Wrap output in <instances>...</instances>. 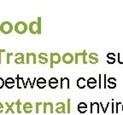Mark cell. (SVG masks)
<instances>
[{
    "mask_svg": "<svg viewBox=\"0 0 123 115\" xmlns=\"http://www.w3.org/2000/svg\"><path fill=\"white\" fill-rule=\"evenodd\" d=\"M28 30L32 34H41V17L37 21H32L28 26Z\"/></svg>",
    "mask_w": 123,
    "mask_h": 115,
    "instance_id": "cell-1",
    "label": "cell"
},
{
    "mask_svg": "<svg viewBox=\"0 0 123 115\" xmlns=\"http://www.w3.org/2000/svg\"><path fill=\"white\" fill-rule=\"evenodd\" d=\"M14 27L10 21H4V22L0 25V32L3 33L4 34H10L13 31Z\"/></svg>",
    "mask_w": 123,
    "mask_h": 115,
    "instance_id": "cell-2",
    "label": "cell"
},
{
    "mask_svg": "<svg viewBox=\"0 0 123 115\" xmlns=\"http://www.w3.org/2000/svg\"><path fill=\"white\" fill-rule=\"evenodd\" d=\"M14 30L18 34H24L27 31V25L24 21H18L14 27Z\"/></svg>",
    "mask_w": 123,
    "mask_h": 115,
    "instance_id": "cell-3",
    "label": "cell"
},
{
    "mask_svg": "<svg viewBox=\"0 0 123 115\" xmlns=\"http://www.w3.org/2000/svg\"><path fill=\"white\" fill-rule=\"evenodd\" d=\"M62 61V57L58 53H51L50 54V68L53 67L54 65L59 64Z\"/></svg>",
    "mask_w": 123,
    "mask_h": 115,
    "instance_id": "cell-4",
    "label": "cell"
},
{
    "mask_svg": "<svg viewBox=\"0 0 123 115\" xmlns=\"http://www.w3.org/2000/svg\"><path fill=\"white\" fill-rule=\"evenodd\" d=\"M62 61H63L65 64L68 65V64L73 63L74 61V56L71 53H65L62 57Z\"/></svg>",
    "mask_w": 123,
    "mask_h": 115,
    "instance_id": "cell-5",
    "label": "cell"
},
{
    "mask_svg": "<svg viewBox=\"0 0 123 115\" xmlns=\"http://www.w3.org/2000/svg\"><path fill=\"white\" fill-rule=\"evenodd\" d=\"M26 57H27V60H26L27 64H36V55L34 53H27Z\"/></svg>",
    "mask_w": 123,
    "mask_h": 115,
    "instance_id": "cell-6",
    "label": "cell"
},
{
    "mask_svg": "<svg viewBox=\"0 0 123 115\" xmlns=\"http://www.w3.org/2000/svg\"><path fill=\"white\" fill-rule=\"evenodd\" d=\"M15 64H24L25 63V61H24V55H23L22 53L15 54Z\"/></svg>",
    "mask_w": 123,
    "mask_h": 115,
    "instance_id": "cell-7",
    "label": "cell"
},
{
    "mask_svg": "<svg viewBox=\"0 0 123 115\" xmlns=\"http://www.w3.org/2000/svg\"><path fill=\"white\" fill-rule=\"evenodd\" d=\"M38 60L40 64H46L48 63V56L46 53H40L38 54Z\"/></svg>",
    "mask_w": 123,
    "mask_h": 115,
    "instance_id": "cell-8",
    "label": "cell"
},
{
    "mask_svg": "<svg viewBox=\"0 0 123 115\" xmlns=\"http://www.w3.org/2000/svg\"><path fill=\"white\" fill-rule=\"evenodd\" d=\"M89 56V62L91 64H97L98 63V55L97 53H91L88 55Z\"/></svg>",
    "mask_w": 123,
    "mask_h": 115,
    "instance_id": "cell-9",
    "label": "cell"
},
{
    "mask_svg": "<svg viewBox=\"0 0 123 115\" xmlns=\"http://www.w3.org/2000/svg\"><path fill=\"white\" fill-rule=\"evenodd\" d=\"M56 112L57 113H65V104L63 102H58L56 104Z\"/></svg>",
    "mask_w": 123,
    "mask_h": 115,
    "instance_id": "cell-10",
    "label": "cell"
},
{
    "mask_svg": "<svg viewBox=\"0 0 123 115\" xmlns=\"http://www.w3.org/2000/svg\"><path fill=\"white\" fill-rule=\"evenodd\" d=\"M104 78V81H102V74L99 75V88L101 89L102 87H104V89L107 88V76L106 74L103 75Z\"/></svg>",
    "mask_w": 123,
    "mask_h": 115,
    "instance_id": "cell-11",
    "label": "cell"
},
{
    "mask_svg": "<svg viewBox=\"0 0 123 115\" xmlns=\"http://www.w3.org/2000/svg\"><path fill=\"white\" fill-rule=\"evenodd\" d=\"M97 79L95 78H90L88 80H86V85L89 87L90 89H94L97 86Z\"/></svg>",
    "mask_w": 123,
    "mask_h": 115,
    "instance_id": "cell-12",
    "label": "cell"
},
{
    "mask_svg": "<svg viewBox=\"0 0 123 115\" xmlns=\"http://www.w3.org/2000/svg\"><path fill=\"white\" fill-rule=\"evenodd\" d=\"M48 108H49V113H53V105H52L51 102H45L44 103V113H46L48 112Z\"/></svg>",
    "mask_w": 123,
    "mask_h": 115,
    "instance_id": "cell-13",
    "label": "cell"
},
{
    "mask_svg": "<svg viewBox=\"0 0 123 115\" xmlns=\"http://www.w3.org/2000/svg\"><path fill=\"white\" fill-rule=\"evenodd\" d=\"M4 84L6 85L8 89H11L15 85V79L13 78H8L5 81H4Z\"/></svg>",
    "mask_w": 123,
    "mask_h": 115,
    "instance_id": "cell-14",
    "label": "cell"
},
{
    "mask_svg": "<svg viewBox=\"0 0 123 115\" xmlns=\"http://www.w3.org/2000/svg\"><path fill=\"white\" fill-rule=\"evenodd\" d=\"M77 86L80 89H84L86 86V80L85 79V78H80L77 80Z\"/></svg>",
    "mask_w": 123,
    "mask_h": 115,
    "instance_id": "cell-15",
    "label": "cell"
},
{
    "mask_svg": "<svg viewBox=\"0 0 123 115\" xmlns=\"http://www.w3.org/2000/svg\"><path fill=\"white\" fill-rule=\"evenodd\" d=\"M48 84L51 89H56L58 86V80L56 78H51L48 81Z\"/></svg>",
    "mask_w": 123,
    "mask_h": 115,
    "instance_id": "cell-16",
    "label": "cell"
},
{
    "mask_svg": "<svg viewBox=\"0 0 123 115\" xmlns=\"http://www.w3.org/2000/svg\"><path fill=\"white\" fill-rule=\"evenodd\" d=\"M99 112V104L98 102H92V103H91V113H98Z\"/></svg>",
    "mask_w": 123,
    "mask_h": 115,
    "instance_id": "cell-17",
    "label": "cell"
},
{
    "mask_svg": "<svg viewBox=\"0 0 123 115\" xmlns=\"http://www.w3.org/2000/svg\"><path fill=\"white\" fill-rule=\"evenodd\" d=\"M33 105L30 103V102H26L24 105H23V110L26 113H30L33 111Z\"/></svg>",
    "mask_w": 123,
    "mask_h": 115,
    "instance_id": "cell-18",
    "label": "cell"
},
{
    "mask_svg": "<svg viewBox=\"0 0 123 115\" xmlns=\"http://www.w3.org/2000/svg\"><path fill=\"white\" fill-rule=\"evenodd\" d=\"M78 111L80 113H85L87 111V105L85 102H80L78 105Z\"/></svg>",
    "mask_w": 123,
    "mask_h": 115,
    "instance_id": "cell-19",
    "label": "cell"
},
{
    "mask_svg": "<svg viewBox=\"0 0 123 115\" xmlns=\"http://www.w3.org/2000/svg\"><path fill=\"white\" fill-rule=\"evenodd\" d=\"M46 84H47V82H46V80L44 78H40V79H38V81H37V85H38V88L40 89H44L46 86Z\"/></svg>",
    "mask_w": 123,
    "mask_h": 115,
    "instance_id": "cell-20",
    "label": "cell"
},
{
    "mask_svg": "<svg viewBox=\"0 0 123 115\" xmlns=\"http://www.w3.org/2000/svg\"><path fill=\"white\" fill-rule=\"evenodd\" d=\"M64 87H66L68 89L69 88V79L68 78H62V79H61V88L62 89Z\"/></svg>",
    "mask_w": 123,
    "mask_h": 115,
    "instance_id": "cell-21",
    "label": "cell"
},
{
    "mask_svg": "<svg viewBox=\"0 0 123 115\" xmlns=\"http://www.w3.org/2000/svg\"><path fill=\"white\" fill-rule=\"evenodd\" d=\"M108 60H111V61H116L115 60V53H109L107 54Z\"/></svg>",
    "mask_w": 123,
    "mask_h": 115,
    "instance_id": "cell-22",
    "label": "cell"
},
{
    "mask_svg": "<svg viewBox=\"0 0 123 115\" xmlns=\"http://www.w3.org/2000/svg\"><path fill=\"white\" fill-rule=\"evenodd\" d=\"M107 87L110 89L116 88V82H109L107 83Z\"/></svg>",
    "mask_w": 123,
    "mask_h": 115,
    "instance_id": "cell-23",
    "label": "cell"
},
{
    "mask_svg": "<svg viewBox=\"0 0 123 115\" xmlns=\"http://www.w3.org/2000/svg\"><path fill=\"white\" fill-rule=\"evenodd\" d=\"M117 56H118V63H119V64H123V58L121 57V54L118 53Z\"/></svg>",
    "mask_w": 123,
    "mask_h": 115,
    "instance_id": "cell-24",
    "label": "cell"
},
{
    "mask_svg": "<svg viewBox=\"0 0 123 115\" xmlns=\"http://www.w3.org/2000/svg\"><path fill=\"white\" fill-rule=\"evenodd\" d=\"M4 85V80L2 79V78H0V89L3 88Z\"/></svg>",
    "mask_w": 123,
    "mask_h": 115,
    "instance_id": "cell-25",
    "label": "cell"
},
{
    "mask_svg": "<svg viewBox=\"0 0 123 115\" xmlns=\"http://www.w3.org/2000/svg\"><path fill=\"white\" fill-rule=\"evenodd\" d=\"M120 105H122V103H121V102H116V111H115V113H119V110H118V107H119Z\"/></svg>",
    "mask_w": 123,
    "mask_h": 115,
    "instance_id": "cell-26",
    "label": "cell"
},
{
    "mask_svg": "<svg viewBox=\"0 0 123 115\" xmlns=\"http://www.w3.org/2000/svg\"><path fill=\"white\" fill-rule=\"evenodd\" d=\"M11 56H13V54H12V53L7 54V64L10 63V57Z\"/></svg>",
    "mask_w": 123,
    "mask_h": 115,
    "instance_id": "cell-27",
    "label": "cell"
},
{
    "mask_svg": "<svg viewBox=\"0 0 123 115\" xmlns=\"http://www.w3.org/2000/svg\"><path fill=\"white\" fill-rule=\"evenodd\" d=\"M116 81V79L115 78H110V79H107V83L109 82H115Z\"/></svg>",
    "mask_w": 123,
    "mask_h": 115,
    "instance_id": "cell-28",
    "label": "cell"
},
{
    "mask_svg": "<svg viewBox=\"0 0 123 115\" xmlns=\"http://www.w3.org/2000/svg\"><path fill=\"white\" fill-rule=\"evenodd\" d=\"M115 61H111V60H108V61H107V63L108 64H115Z\"/></svg>",
    "mask_w": 123,
    "mask_h": 115,
    "instance_id": "cell-29",
    "label": "cell"
},
{
    "mask_svg": "<svg viewBox=\"0 0 123 115\" xmlns=\"http://www.w3.org/2000/svg\"><path fill=\"white\" fill-rule=\"evenodd\" d=\"M3 111H4V106H3V104L0 102V113H2Z\"/></svg>",
    "mask_w": 123,
    "mask_h": 115,
    "instance_id": "cell-30",
    "label": "cell"
},
{
    "mask_svg": "<svg viewBox=\"0 0 123 115\" xmlns=\"http://www.w3.org/2000/svg\"><path fill=\"white\" fill-rule=\"evenodd\" d=\"M110 107V102H108V104H107V107H105V108H104V113H106V111H107V108L108 107Z\"/></svg>",
    "mask_w": 123,
    "mask_h": 115,
    "instance_id": "cell-31",
    "label": "cell"
},
{
    "mask_svg": "<svg viewBox=\"0 0 123 115\" xmlns=\"http://www.w3.org/2000/svg\"><path fill=\"white\" fill-rule=\"evenodd\" d=\"M3 52H5V50H0V63H1V53H3Z\"/></svg>",
    "mask_w": 123,
    "mask_h": 115,
    "instance_id": "cell-32",
    "label": "cell"
},
{
    "mask_svg": "<svg viewBox=\"0 0 123 115\" xmlns=\"http://www.w3.org/2000/svg\"><path fill=\"white\" fill-rule=\"evenodd\" d=\"M112 113H115V109H114V102H112Z\"/></svg>",
    "mask_w": 123,
    "mask_h": 115,
    "instance_id": "cell-33",
    "label": "cell"
},
{
    "mask_svg": "<svg viewBox=\"0 0 123 115\" xmlns=\"http://www.w3.org/2000/svg\"><path fill=\"white\" fill-rule=\"evenodd\" d=\"M121 106H122V107H121V109H122V112H123V103H122V105H121Z\"/></svg>",
    "mask_w": 123,
    "mask_h": 115,
    "instance_id": "cell-34",
    "label": "cell"
}]
</instances>
